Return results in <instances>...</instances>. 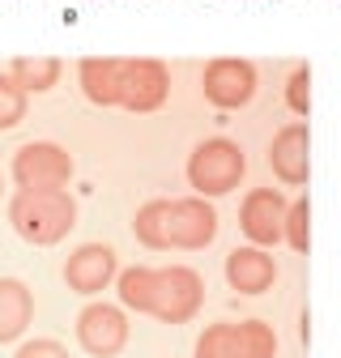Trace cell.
I'll return each mask as SVG.
<instances>
[{"label": "cell", "mask_w": 341, "mask_h": 358, "mask_svg": "<svg viewBox=\"0 0 341 358\" xmlns=\"http://www.w3.org/2000/svg\"><path fill=\"white\" fill-rule=\"evenodd\" d=\"M133 235L162 252V248H184V252H196V248H209L213 235H218V213H213L209 201L201 196H184V201H150L137 209L133 217Z\"/></svg>", "instance_id": "1"}, {"label": "cell", "mask_w": 341, "mask_h": 358, "mask_svg": "<svg viewBox=\"0 0 341 358\" xmlns=\"http://www.w3.org/2000/svg\"><path fill=\"white\" fill-rule=\"evenodd\" d=\"M9 222H13V231L26 243L52 248V243H60L73 231L77 201L64 188H52V192H30V188H22V196L9 201Z\"/></svg>", "instance_id": "2"}, {"label": "cell", "mask_w": 341, "mask_h": 358, "mask_svg": "<svg viewBox=\"0 0 341 358\" xmlns=\"http://www.w3.org/2000/svg\"><path fill=\"white\" fill-rule=\"evenodd\" d=\"M205 286L192 268L175 264V268H154L150 273V294H145V316L162 320V324H188L201 311Z\"/></svg>", "instance_id": "3"}, {"label": "cell", "mask_w": 341, "mask_h": 358, "mask_svg": "<svg viewBox=\"0 0 341 358\" xmlns=\"http://www.w3.org/2000/svg\"><path fill=\"white\" fill-rule=\"evenodd\" d=\"M247 175V158L235 141L226 137H213V141H201L188 158V184L201 192V196H226L243 184Z\"/></svg>", "instance_id": "4"}, {"label": "cell", "mask_w": 341, "mask_h": 358, "mask_svg": "<svg viewBox=\"0 0 341 358\" xmlns=\"http://www.w3.org/2000/svg\"><path fill=\"white\" fill-rule=\"evenodd\" d=\"M13 179L30 192H52V188H64L73 179V158L52 145V141H34V145H22L17 158H13Z\"/></svg>", "instance_id": "5"}, {"label": "cell", "mask_w": 341, "mask_h": 358, "mask_svg": "<svg viewBox=\"0 0 341 358\" xmlns=\"http://www.w3.org/2000/svg\"><path fill=\"white\" fill-rule=\"evenodd\" d=\"M170 94V73L162 60H124V73H119V107L128 111H158Z\"/></svg>", "instance_id": "6"}, {"label": "cell", "mask_w": 341, "mask_h": 358, "mask_svg": "<svg viewBox=\"0 0 341 358\" xmlns=\"http://www.w3.org/2000/svg\"><path fill=\"white\" fill-rule=\"evenodd\" d=\"M77 341H81L85 354H94V358H115L128 345V320H124V311L111 307V303H90L77 316Z\"/></svg>", "instance_id": "7"}, {"label": "cell", "mask_w": 341, "mask_h": 358, "mask_svg": "<svg viewBox=\"0 0 341 358\" xmlns=\"http://www.w3.org/2000/svg\"><path fill=\"white\" fill-rule=\"evenodd\" d=\"M256 94V69L247 60H213L205 69V99L218 107V111H235L247 107Z\"/></svg>", "instance_id": "8"}, {"label": "cell", "mask_w": 341, "mask_h": 358, "mask_svg": "<svg viewBox=\"0 0 341 358\" xmlns=\"http://www.w3.org/2000/svg\"><path fill=\"white\" fill-rule=\"evenodd\" d=\"M239 222H243V235H247L256 248H273V243H282L286 196L273 192V188H256V192H247V201H243V209H239Z\"/></svg>", "instance_id": "9"}, {"label": "cell", "mask_w": 341, "mask_h": 358, "mask_svg": "<svg viewBox=\"0 0 341 358\" xmlns=\"http://www.w3.org/2000/svg\"><path fill=\"white\" fill-rule=\"evenodd\" d=\"M111 278H115V252L103 243H85L64 260V282L77 294H99L111 286Z\"/></svg>", "instance_id": "10"}, {"label": "cell", "mask_w": 341, "mask_h": 358, "mask_svg": "<svg viewBox=\"0 0 341 358\" xmlns=\"http://www.w3.org/2000/svg\"><path fill=\"white\" fill-rule=\"evenodd\" d=\"M226 282H231L235 294H265L277 282V264H273V256H265L256 243L239 248V252L226 256Z\"/></svg>", "instance_id": "11"}, {"label": "cell", "mask_w": 341, "mask_h": 358, "mask_svg": "<svg viewBox=\"0 0 341 358\" xmlns=\"http://www.w3.org/2000/svg\"><path fill=\"white\" fill-rule=\"evenodd\" d=\"M269 166L290 188L307 184V124H290L277 132L273 145H269Z\"/></svg>", "instance_id": "12"}, {"label": "cell", "mask_w": 341, "mask_h": 358, "mask_svg": "<svg viewBox=\"0 0 341 358\" xmlns=\"http://www.w3.org/2000/svg\"><path fill=\"white\" fill-rule=\"evenodd\" d=\"M34 320V299L17 278H0V345L17 341Z\"/></svg>", "instance_id": "13"}, {"label": "cell", "mask_w": 341, "mask_h": 358, "mask_svg": "<svg viewBox=\"0 0 341 358\" xmlns=\"http://www.w3.org/2000/svg\"><path fill=\"white\" fill-rule=\"evenodd\" d=\"M119 73H124V60H81L85 99L99 107H115L119 103Z\"/></svg>", "instance_id": "14"}, {"label": "cell", "mask_w": 341, "mask_h": 358, "mask_svg": "<svg viewBox=\"0 0 341 358\" xmlns=\"http://www.w3.org/2000/svg\"><path fill=\"white\" fill-rule=\"evenodd\" d=\"M13 81L26 90V94H43L60 81V60L52 56H17L13 60Z\"/></svg>", "instance_id": "15"}, {"label": "cell", "mask_w": 341, "mask_h": 358, "mask_svg": "<svg viewBox=\"0 0 341 358\" xmlns=\"http://www.w3.org/2000/svg\"><path fill=\"white\" fill-rule=\"evenodd\" d=\"M277 337L265 320H243L235 324V358H273Z\"/></svg>", "instance_id": "16"}, {"label": "cell", "mask_w": 341, "mask_h": 358, "mask_svg": "<svg viewBox=\"0 0 341 358\" xmlns=\"http://www.w3.org/2000/svg\"><path fill=\"white\" fill-rule=\"evenodd\" d=\"M307 222H312V209H307V201H294V205H286V227H282V239H286L294 252H307V243H312V235H307Z\"/></svg>", "instance_id": "17"}, {"label": "cell", "mask_w": 341, "mask_h": 358, "mask_svg": "<svg viewBox=\"0 0 341 358\" xmlns=\"http://www.w3.org/2000/svg\"><path fill=\"white\" fill-rule=\"evenodd\" d=\"M196 358H235V324H213L196 341Z\"/></svg>", "instance_id": "18"}, {"label": "cell", "mask_w": 341, "mask_h": 358, "mask_svg": "<svg viewBox=\"0 0 341 358\" xmlns=\"http://www.w3.org/2000/svg\"><path fill=\"white\" fill-rule=\"evenodd\" d=\"M26 115V90L13 77H0V132L13 128Z\"/></svg>", "instance_id": "19"}, {"label": "cell", "mask_w": 341, "mask_h": 358, "mask_svg": "<svg viewBox=\"0 0 341 358\" xmlns=\"http://www.w3.org/2000/svg\"><path fill=\"white\" fill-rule=\"evenodd\" d=\"M286 103H290L298 115H307V107H312V73H307V69H294V73H290Z\"/></svg>", "instance_id": "20"}, {"label": "cell", "mask_w": 341, "mask_h": 358, "mask_svg": "<svg viewBox=\"0 0 341 358\" xmlns=\"http://www.w3.org/2000/svg\"><path fill=\"white\" fill-rule=\"evenodd\" d=\"M17 358H68V350H64L60 341H48V337H43V341L22 345V350H17Z\"/></svg>", "instance_id": "21"}, {"label": "cell", "mask_w": 341, "mask_h": 358, "mask_svg": "<svg viewBox=\"0 0 341 358\" xmlns=\"http://www.w3.org/2000/svg\"><path fill=\"white\" fill-rule=\"evenodd\" d=\"M0 192H5V179H0Z\"/></svg>", "instance_id": "22"}]
</instances>
